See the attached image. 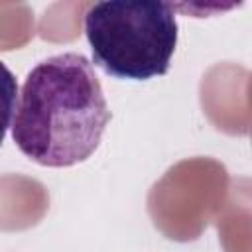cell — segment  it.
<instances>
[{"label":"cell","mask_w":252,"mask_h":252,"mask_svg":"<svg viewBox=\"0 0 252 252\" xmlns=\"http://www.w3.org/2000/svg\"><path fill=\"white\" fill-rule=\"evenodd\" d=\"M112 118L93 63L65 51L39 61L18 93L12 138L18 150L45 167L89 159Z\"/></svg>","instance_id":"cell-1"},{"label":"cell","mask_w":252,"mask_h":252,"mask_svg":"<svg viewBox=\"0 0 252 252\" xmlns=\"http://www.w3.org/2000/svg\"><path fill=\"white\" fill-rule=\"evenodd\" d=\"M85 35L106 75L148 81L169 71L179 32L169 2L110 0L87 10Z\"/></svg>","instance_id":"cell-2"},{"label":"cell","mask_w":252,"mask_h":252,"mask_svg":"<svg viewBox=\"0 0 252 252\" xmlns=\"http://www.w3.org/2000/svg\"><path fill=\"white\" fill-rule=\"evenodd\" d=\"M18 102V81L16 75L0 61V146L6 138L8 128H12L14 112Z\"/></svg>","instance_id":"cell-3"}]
</instances>
